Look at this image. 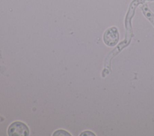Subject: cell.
<instances>
[{
  "instance_id": "6da1fadb",
  "label": "cell",
  "mask_w": 154,
  "mask_h": 136,
  "mask_svg": "<svg viewBox=\"0 0 154 136\" xmlns=\"http://www.w3.org/2000/svg\"><path fill=\"white\" fill-rule=\"evenodd\" d=\"M8 134L10 136H27L29 135V129L24 123L17 121L9 126Z\"/></svg>"
},
{
  "instance_id": "7a4b0ae2",
  "label": "cell",
  "mask_w": 154,
  "mask_h": 136,
  "mask_svg": "<svg viewBox=\"0 0 154 136\" xmlns=\"http://www.w3.org/2000/svg\"><path fill=\"white\" fill-rule=\"evenodd\" d=\"M103 40L106 45L109 47L116 46L119 40V34L116 27H111L106 30L103 36Z\"/></svg>"
},
{
  "instance_id": "3957f363",
  "label": "cell",
  "mask_w": 154,
  "mask_h": 136,
  "mask_svg": "<svg viewBox=\"0 0 154 136\" xmlns=\"http://www.w3.org/2000/svg\"><path fill=\"white\" fill-rule=\"evenodd\" d=\"M143 11H144V13L145 14V16H146V17L154 25V14L152 13H151V11L150 10H149V9L146 7H144Z\"/></svg>"
}]
</instances>
